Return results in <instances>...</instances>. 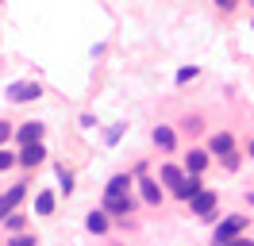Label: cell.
Returning <instances> with one entry per match:
<instances>
[{"instance_id":"obj_1","label":"cell","mask_w":254,"mask_h":246,"mask_svg":"<svg viewBox=\"0 0 254 246\" xmlns=\"http://www.w3.org/2000/svg\"><path fill=\"white\" fill-rule=\"evenodd\" d=\"M208 150L216 154V162L223 166V173H239V169H243V154L247 150L235 146V135H231V131H212V135H208Z\"/></svg>"},{"instance_id":"obj_2","label":"cell","mask_w":254,"mask_h":246,"mask_svg":"<svg viewBox=\"0 0 254 246\" xmlns=\"http://www.w3.org/2000/svg\"><path fill=\"white\" fill-rule=\"evenodd\" d=\"M139 204H143V196H135V192H116V196L104 192V200H100V208H104L116 223H127V227H131V215L139 212Z\"/></svg>"},{"instance_id":"obj_3","label":"cell","mask_w":254,"mask_h":246,"mask_svg":"<svg viewBox=\"0 0 254 246\" xmlns=\"http://www.w3.org/2000/svg\"><path fill=\"white\" fill-rule=\"evenodd\" d=\"M247 227H251V215L247 212H227L212 227V246H223V243H231V239H239V235H247Z\"/></svg>"},{"instance_id":"obj_4","label":"cell","mask_w":254,"mask_h":246,"mask_svg":"<svg viewBox=\"0 0 254 246\" xmlns=\"http://www.w3.org/2000/svg\"><path fill=\"white\" fill-rule=\"evenodd\" d=\"M189 215H196L200 223H216L220 219V192L216 188H204L189 200Z\"/></svg>"},{"instance_id":"obj_5","label":"cell","mask_w":254,"mask_h":246,"mask_svg":"<svg viewBox=\"0 0 254 246\" xmlns=\"http://www.w3.org/2000/svg\"><path fill=\"white\" fill-rule=\"evenodd\" d=\"M39 96H43V85H39V81H12V85L4 89V100H8V104H31Z\"/></svg>"},{"instance_id":"obj_6","label":"cell","mask_w":254,"mask_h":246,"mask_svg":"<svg viewBox=\"0 0 254 246\" xmlns=\"http://www.w3.org/2000/svg\"><path fill=\"white\" fill-rule=\"evenodd\" d=\"M212 162H216V154L208 150V146H189V154L181 158V166H185V173H196V177H204Z\"/></svg>"},{"instance_id":"obj_7","label":"cell","mask_w":254,"mask_h":246,"mask_svg":"<svg viewBox=\"0 0 254 246\" xmlns=\"http://www.w3.org/2000/svg\"><path fill=\"white\" fill-rule=\"evenodd\" d=\"M135 188H139V196H143L146 208H162V200H166V192H170L158 177H146V173L139 177V184H135Z\"/></svg>"},{"instance_id":"obj_8","label":"cell","mask_w":254,"mask_h":246,"mask_svg":"<svg viewBox=\"0 0 254 246\" xmlns=\"http://www.w3.org/2000/svg\"><path fill=\"white\" fill-rule=\"evenodd\" d=\"M150 142L158 146V154H177V146H181V138H177V131L170 123H154L150 127Z\"/></svg>"},{"instance_id":"obj_9","label":"cell","mask_w":254,"mask_h":246,"mask_svg":"<svg viewBox=\"0 0 254 246\" xmlns=\"http://www.w3.org/2000/svg\"><path fill=\"white\" fill-rule=\"evenodd\" d=\"M47 142H27V146H19V169L23 173H31V169H39L43 162H47Z\"/></svg>"},{"instance_id":"obj_10","label":"cell","mask_w":254,"mask_h":246,"mask_svg":"<svg viewBox=\"0 0 254 246\" xmlns=\"http://www.w3.org/2000/svg\"><path fill=\"white\" fill-rule=\"evenodd\" d=\"M185 177H189V173H185V166H177V162H162V166H158V181L170 188V196L181 188V181H185Z\"/></svg>"},{"instance_id":"obj_11","label":"cell","mask_w":254,"mask_h":246,"mask_svg":"<svg viewBox=\"0 0 254 246\" xmlns=\"http://www.w3.org/2000/svg\"><path fill=\"white\" fill-rule=\"evenodd\" d=\"M85 231L89 235H96V239H104L112 231V215L104 212V208H93V212H85Z\"/></svg>"},{"instance_id":"obj_12","label":"cell","mask_w":254,"mask_h":246,"mask_svg":"<svg viewBox=\"0 0 254 246\" xmlns=\"http://www.w3.org/2000/svg\"><path fill=\"white\" fill-rule=\"evenodd\" d=\"M43 135H47V123L39 120H27L16 127V146H27V142H43Z\"/></svg>"},{"instance_id":"obj_13","label":"cell","mask_w":254,"mask_h":246,"mask_svg":"<svg viewBox=\"0 0 254 246\" xmlns=\"http://www.w3.org/2000/svg\"><path fill=\"white\" fill-rule=\"evenodd\" d=\"M54 212H58V192H54V188H39V192H35V212L31 215L50 219Z\"/></svg>"},{"instance_id":"obj_14","label":"cell","mask_w":254,"mask_h":246,"mask_svg":"<svg viewBox=\"0 0 254 246\" xmlns=\"http://www.w3.org/2000/svg\"><path fill=\"white\" fill-rule=\"evenodd\" d=\"M27 192H31V177H23V181H16L12 188H8V192H0V196H4V204H8L12 212H16L19 204L27 200Z\"/></svg>"},{"instance_id":"obj_15","label":"cell","mask_w":254,"mask_h":246,"mask_svg":"<svg viewBox=\"0 0 254 246\" xmlns=\"http://www.w3.org/2000/svg\"><path fill=\"white\" fill-rule=\"evenodd\" d=\"M135 184H139V177H135V173H112L108 184H104V192H108V196H116V192H131Z\"/></svg>"},{"instance_id":"obj_16","label":"cell","mask_w":254,"mask_h":246,"mask_svg":"<svg viewBox=\"0 0 254 246\" xmlns=\"http://www.w3.org/2000/svg\"><path fill=\"white\" fill-rule=\"evenodd\" d=\"M196 192H204V177H196V173H189L185 181H181V188L174 192V200H181V204H189Z\"/></svg>"},{"instance_id":"obj_17","label":"cell","mask_w":254,"mask_h":246,"mask_svg":"<svg viewBox=\"0 0 254 246\" xmlns=\"http://www.w3.org/2000/svg\"><path fill=\"white\" fill-rule=\"evenodd\" d=\"M54 177H58V188H62L65 196H73V188H77V173L65 166V162H54Z\"/></svg>"},{"instance_id":"obj_18","label":"cell","mask_w":254,"mask_h":246,"mask_svg":"<svg viewBox=\"0 0 254 246\" xmlns=\"http://www.w3.org/2000/svg\"><path fill=\"white\" fill-rule=\"evenodd\" d=\"M23 231H31V215L16 208V212L4 219V235H23Z\"/></svg>"},{"instance_id":"obj_19","label":"cell","mask_w":254,"mask_h":246,"mask_svg":"<svg viewBox=\"0 0 254 246\" xmlns=\"http://www.w3.org/2000/svg\"><path fill=\"white\" fill-rule=\"evenodd\" d=\"M4 246H39V235L35 231H23V235H8Z\"/></svg>"},{"instance_id":"obj_20","label":"cell","mask_w":254,"mask_h":246,"mask_svg":"<svg viewBox=\"0 0 254 246\" xmlns=\"http://www.w3.org/2000/svg\"><path fill=\"white\" fill-rule=\"evenodd\" d=\"M19 166V150H8V146H0V173H8V169Z\"/></svg>"},{"instance_id":"obj_21","label":"cell","mask_w":254,"mask_h":246,"mask_svg":"<svg viewBox=\"0 0 254 246\" xmlns=\"http://www.w3.org/2000/svg\"><path fill=\"white\" fill-rule=\"evenodd\" d=\"M196 77H200V69H196V65H185V69H177V89H185V85H189V81H196Z\"/></svg>"},{"instance_id":"obj_22","label":"cell","mask_w":254,"mask_h":246,"mask_svg":"<svg viewBox=\"0 0 254 246\" xmlns=\"http://www.w3.org/2000/svg\"><path fill=\"white\" fill-rule=\"evenodd\" d=\"M181 131H185V135H200V131H204V120H200V116H185V120H181Z\"/></svg>"},{"instance_id":"obj_23","label":"cell","mask_w":254,"mask_h":246,"mask_svg":"<svg viewBox=\"0 0 254 246\" xmlns=\"http://www.w3.org/2000/svg\"><path fill=\"white\" fill-rule=\"evenodd\" d=\"M12 138H16V127H12L8 120H0V146H8Z\"/></svg>"},{"instance_id":"obj_24","label":"cell","mask_w":254,"mask_h":246,"mask_svg":"<svg viewBox=\"0 0 254 246\" xmlns=\"http://www.w3.org/2000/svg\"><path fill=\"white\" fill-rule=\"evenodd\" d=\"M124 127H127V123H116L108 135H104V142H108V146H116V142H120V135H124Z\"/></svg>"},{"instance_id":"obj_25","label":"cell","mask_w":254,"mask_h":246,"mask_svg":"<svg viewBox=\"0 0 254 246\" xmlns=\"http://www.w3.org/2000/svg\"><path fill=\"white\" fill-rule=\"evenodd\" d=\"M216 8H220L223 15H231V12L239 8V0H216Z\"/></svg>"},{"instance_id":"obj_26","label":"cell","mask_w":254,"mask_h":246,"mask_svg":"<svg viewBox=\"0 0 254 246\" xmlns=\"http://www.w3.org/2000/svg\"><path fill=\"white\" fill-rule=\"evenodd\" d=\"M223 246H254V239H247V235H239V239H231V243H223Z\"/></svg>"},{"instance_id":"obj_27","label":"cell","mask_w":254,"mask_h":246,"mask_svg":"<svg viewBox=\"0 0 254 246\" xmlns=\"http://www.w3.org/2000/svg\"><path fill=\"white\" fill-rule=\"evenodd\" d=\"M8 215H12V208H8V204H4V196H0V227H4V219H8Z\"/></svg>"},{"instance_id":"obj_28","label":"cell","mask_w":254,"mask_h":246,"mask_svg":"<svg viewBox=\"0 0 254 246\" xmlns=\"http://www.w3.org/2000/svg\"><path fill=\"white\" fill-rule=\"evenodd\" d=\"M243 200H247V204L254 208V188H247V192H243Z\"/></svg>"},{"instance_id":"obj_29","label":"cell","mask_w":254,"mask_h":246,"mask_svg":"<svg viewBox=\"0 0 254 246\" xmlns=\"http://www.w3.org/2000/svg\"><path fill=\"white\" fill-rule=\"evenodd\" d=\"M247 158H251V162H254V138H251V142H247Z\"/></svg>"},{"instance_id":"obj_30","label":"cell","mask_w":254,"mask_h":246,"mask_svg":"<svg viewBox=\"0 0 254 246\" xmlns=\"http://www.w3.org/2000/svg\"><path fill=\"white\" fill-rule=\"evenodd\" d=\"M104 246H124V243H104Z\"/></svg>"},{"instance_id":"obj_31","label":"cell","mask_w":254,"mask_h":246,"mask_svg":"<svg viewBox=\"0 0 254 246\" xmlns=\"http://www.w3.org/2000/svg\"><path fill=\"white\" fill-rule=\"evenodd\" d=\"M251 31H254V19H251Z\"/></svg>"},{"instance_id":"obj_32","label":"cell","mask_w":254,"mask_h":246,"mask_svg":"<svg viewBox=\"0 0 254 246\" xmlns=\"http://www.w3.org/2000/svg\"><path fill=\"white\" fill-rule=\"evenodd\" d=\"M251 4H254V0H251Z\"/></svg>"}]
</instances>
